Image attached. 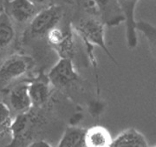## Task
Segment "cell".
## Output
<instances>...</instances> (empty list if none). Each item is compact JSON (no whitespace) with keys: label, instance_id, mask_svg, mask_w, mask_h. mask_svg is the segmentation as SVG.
Wrapping results in <instances>:
<instances>
[{"label":"cell","instance_id":"obj_15","mask_svg":"<svg viewBox=\"0 0 156 147\" xmlns=\"http://www.w3.org/2000/svg\"><path fill=\"white\" fill-rule=\"evenodd\" d=\"M15 36V27L11 17L6 13H0V49L8 47Z\"/></svg>","mask_w":156,"mask_h":147},{"label":"cell","instance_id":"obj_18","mask_svg":"<svg viewBox=\"0 0 156 147\" xmlns=\"http://www.w3.org/2000/svg\"><path fill=\"white\" fill-rule=\"evenodd\" d=\"M30 147H50L51 145L44 139H34L33 141L29 144Z\"/></svg>","mask_w":156,"mask_h":147},{"label":"cell","instance_id":"obj_9","mask_svg":"<svg viewBox=\"0 0 156 147\" xmlns=\"http://www.w3.org/2000/svg\"><path fill=\"white\" fill-rule=\"evenodd\" d=\"M38 11V7L30 0H11L9 3V16L20 24H30Z\"/></svg>","mask_w":156,"mask_h":147},{"label":"cell","instance_id":"obj_10","mask_svg":"<svg viewBox=\"0 0 156 147\" xmlns=\"http://www.w3.org/2000/svg\"><path fill=\"white\" fill-rule=\"evenodd\" d=\"M50 85L48 78L46 79L37 78L29 82V94L32 107L40 109L47 105L51 96Z\"/></svg>","mask_w":156,"mask_h":147},{"label":"cell","instance_id":"obj_2","mask_svg":"<svg viewBox=\"0 0 156 147\" xmlns=\"http://www.w3.org/2000/svg\"><path fill=\"white\" fill-rule=\"evenodd\" d=\"M44 119L35 107H31L25 112L17 114L13 118L11 125V145L28 146L34 140L33 132L44 124Z\"/></svg>","mask_w":156,"mask_h":147},{"label":"cell","instance_id":"obj_14","mask_svg":"<svg viewBox=\"0 0 156 147\" xmlns=\"http://www.w3.org/2000/svg\"><path fill=\"white\" fill-rule=\"evenodd\" d=\"M75 31H73L71 25L66 27L65 34L59 45L53 48L56 53L60 58H69L72 59L76 54V39Z\"/></svg>","mask_w":156,"mask_h":147},{"label":"cell","instance_id":"obj_7","mask_svg":"<svg viewBox=\"0 0 156 147\" xmlns=\"http://www.w3.org/2000/svg\"><path fill=\"white\" fill-rule=\"evenodd\" d=\"M9 108L17 114L25 112L32 107V103L29 94V82H20L15 85L8 95Z\"/></svg>","mask_w":156,"mask_h":147},{"label":"cell","instance_id":"obj_1","mask_svg":"<svg viewBox=\"0 0 156 147\" xmlns=\"http://www.w3.org/2000/svg\"><path fill=\"white\" fill-rule=\"evenodd\" d=\"M105 24L101 20V18L94 17H84L78 19L74 23L71 27L76 35L82 39L84 46L87 50L89 58L94 68H96L97 63L94 55L93 46H98L103 50L108 57L115 64H118L116 59L112 55L106 45L105 41Z\"/></svg>","mask_w":156,"mask_h":147},{"label":"cell","instance_id":"obj_3","mask_svg":"<svg viewBox=\"0 0 156 147\" xmlns=\"http://www.w3.org/2000/svg\"><path fill=\"white\" fill-rule=\"evenodd\" d=\"M62 17L63 10L60 6L52 5L39 10L29 24V35L31 38L45 37L50 29L60 24Z\"/></svg>","mask_w":156,"mask_h":147},{"label":"cell","instance_id":"obj_5","mask_svg":"<svg viewBox=\"0 0 156 147\" xmlns=\"http://www.w3.org/2000/svg\"><path fill=\"white\" fill-rule=\"evenodd\" d=\"M33 65L34 60L30 57L20 54L11 55L0 64V82L7 84L20 79L27 74Z\"/></svg>","mask_w":156,"mask_h":147},{"label":"cell","instance_id":"obj_12","mask_svg":"<svg viewBox=\"0 0 156 147\" xmlns=\"http://www.w3.org/2000/svg\"><path fill=\"white\" fill-rule=\"evenodd\" d=\"M111 134L108 130L101 125H94L86 130V147H108L112 144Z\"/></svg>","mask_w":156,"mask_h":147},{"label":"cell","instance_id":"obj_13","mask_svg":"<svg viewBox=\"0 0 156 147\" xmlns=\"http://www.w3.org/2000/svg\"><path fill=\"white\" fill-rule=\"evenodd\" d=\"M85 128L79 126H69L65 130L57 144L59 147H86Z\"/></svg>","mask_w":156,"mask_h":147},{"label":"cell","instance_id":"obj_6","mask_svg":"<svg viewBox=\"0 0 156 147\" xmlns=\"http://www.w3.org/2000/svg\"><path fill=\"white\" fill-rule=\"evenodd\" d=\"M119 6L125 17L126 40L129 49H134L138 44L136 33V20L134 17L135 7L139 0H117Z\"/></svg>","mask_w":156,"mask_h":147},{"label":"cell","instance_id":"obj_16","mask_svg":"<svg viewBox=\"0 0 156 147\" xmlns=\"http://www.w3.org/2000/svg\"><path fill=\"white\" fill-rule=\"evenodd\" d=\"M12 121L13 117L11 109L6 104L0 102V139L8 138L11 142Z\"/></svg>","mask_w":156,"mask_h":147},{"label":"cell","instance_id":"obj_8","mask_svg":"<svg viewBox=\"0 0 156 147\" xmlns=\"http://www.w3.org/2000/svg\"><path fill=\"white\" fill-rule=\"evenodd\" d=\"M99 11L101 20L108 26H118L125 17L117 0H92Z\"/></svg>","mask_w":156,"mask_h":147},{"label":"cell","instance_id":"obj_4","mask_svg":"<svg viewBox=\"0 0 156 147\" xmlns=\"http://www.w3.org/2000/svg\"><path fill=\"white\" fill-rule=\"evenodd\" d=\"M50 85L61 90H68L77 84L79 75L72 59L59 58L48 74Z\"/></svg>","mask_w":156,"mask_h":147},{"label":"cell","instance_id":"obj_19","mask_svg":"<svg viewBox=\"0 0 156 147\" xmlns=\"http://www.w3.org/2000/svg\"><path fill=\"white\" fill-rule=\"evenodd\" d=\"M34 5L37 7H42V6H46L51 0H30Z\"/></svg>","mask_w":156,"mask_h":147},{"label":"cell","instance_id":"obj_17","mask_svg":"<svg viewBox=\"0 0 156 147\" xmlns=\"http://www.w3.org/2000/svg\"><path fill=\"white\" fill-rule=\"evenodd\" d=\"M136 30L144 35L152 56L156 59V27L146 21L136 22Z\"/></svg>","mask_w":156,"mask_h":147},{"label":"cell","instance_id":"obj_11","mask_svg":"<svg viewBox=\"0 0 156 147\" xmlns=\"http://www.w3.org/2000/svg\"><path fill=\"white\" fill-rule=\"evenodd\" d=\"M147 147L148 143L145 136L134 128H128L121 131L113 138L111 147Z\"/></svg>","mask_w":156,"mask_h":147}]
</instances>
